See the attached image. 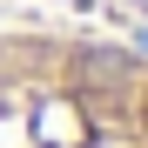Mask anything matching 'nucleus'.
I'll return each instance as SVG.
<instances>
[{"mask_svg": "<svg viewBox=\"0 0 148 148\" xmlns=\"http://www.w3.org/2000/svg\"><path fill=\"white\" fill-rule=\"evenodd\" d=\"M0 148H148V47L0 40Z\"/></svg>", "mask_w": 148, "mask_h": 148, "instance_id": "f257e3e1", "label": "nucleus"}]
</instances>
